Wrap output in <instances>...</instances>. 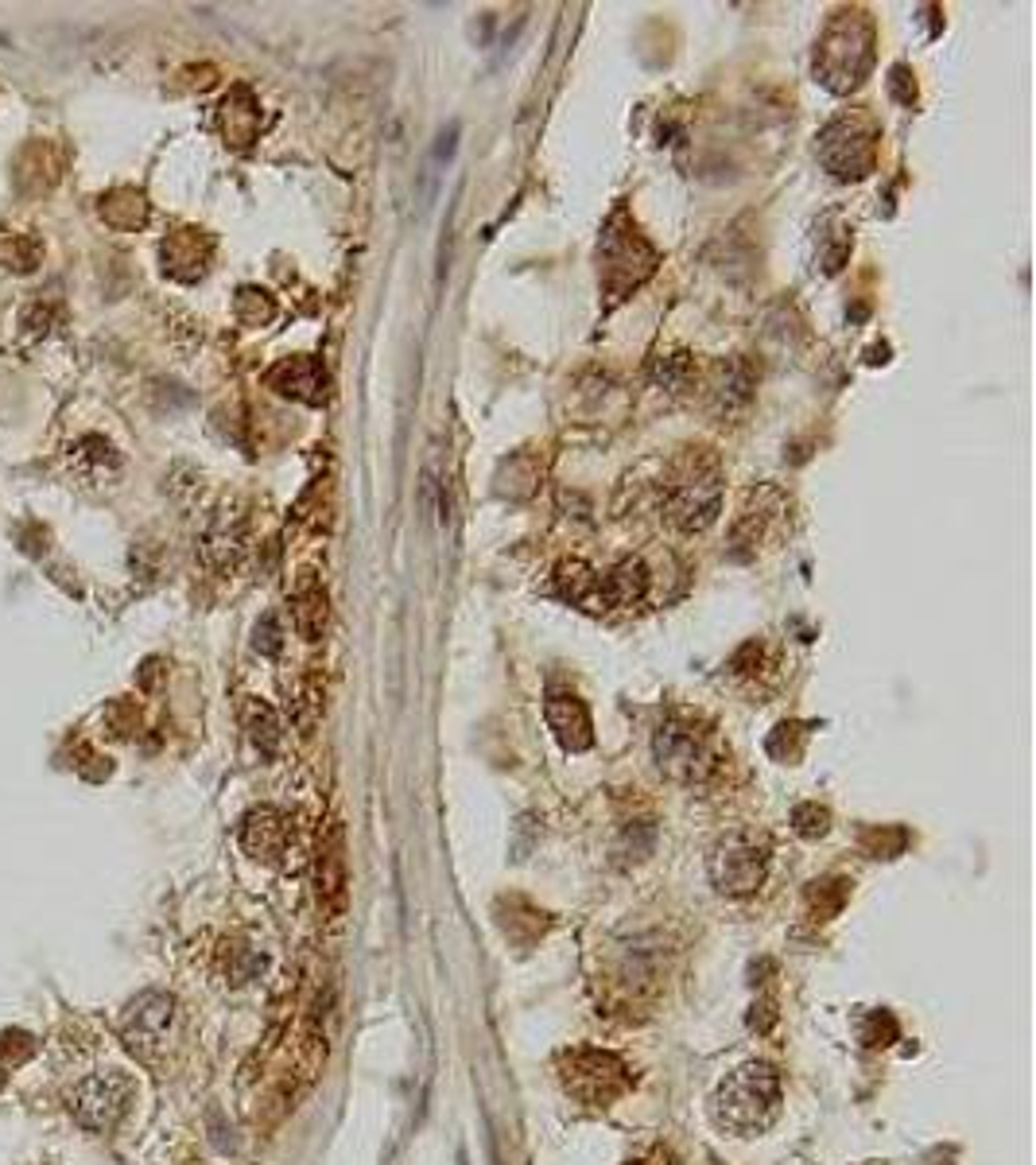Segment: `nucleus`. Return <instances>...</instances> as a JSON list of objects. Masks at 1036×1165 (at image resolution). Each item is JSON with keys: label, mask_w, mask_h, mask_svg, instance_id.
Segmentation results:
<instances>
[{"label": "nucleus", "mask_w": 1036, "mask_h": 1165, "mask_svg": "<svg viewBox=\"0 0 1036 1165\" xmlns=\"http://www.w3.org/2000/svg\"><path fill=\"white\" fill-rule=\"evenodd\" d=\"M175 1021H179L175 998L160 995V991H148V995L128 1003L125 1018H120V1038H125V1046L140 1061H152V1057H160L168 1049L171 1033H175Z\"/></svg>", "instance_id": "0eeeda50"}, {"label": "nucleus", "mask_w": 1036, "mask_h": 1165, "mask_svg": "<svg viewBox=\"0 0 1036 1165\" xmlns=\"http://www.w3.org/2000/svg\"><path fill=\"white\" fill-rule=\"evenodd\" d=\"M62 467L85 490H113L120 482L125 462H120V452L105 435H82L62 452Z\"/></svg>", "instance_id": "1a4fd4ad"}, {"label": "nucleus", "mask_w": 1036, "mask_h": 1165, "mask_svg": "<svg viewBox=\"0 0 1036 1165\" xmlns=\"http://www.w3.org/2000/svg\"><path fill=\"white\" fill-rule=\"evenodd\" d=\"M792 820H796V832L804 835V840H816V835H824L827 827H831V812L819 809V804H799Z\"/></svg>", "instance_id": "6ab92c4d"}, {"label": "nucleus", "mask_w": 1036, "mask_h": 1165, "mask_svg": "<svg viewBox=\"0 0 1036 1165\" xmlns=\"http://www.w3.org/2000/svg\"><path fill=\"white\" fill-rule=\"evenodd\" d=\"M718 502H723V486H718V470L714 467H691L683 470L676 482L668 486L664 498V513L683 533H699L718 517Z\"/></svg>", "instance_id": "423d86ee"}, {"label": "nucleus", "mask_w": 1036, "mask_h": 1165, "mask_svg": "<svg viewBox=\"0 0 1036 1165\" xmlns=\"http://www.w3.org/2000/svg\"><path fill=\"white\" fill-rule=\"evenodd\" d=\"M256 649H264V653H276V649H280V638H276V621L273 618H264V638H256Z\"/></svg>", "instance_id": "aec40b11"}, {"label": "nucleus", "mask_w": 1036, "mask_h": 1165, "mask_svg": "<svg viewBox=\"0 0 1036 1165\" xmlns=\"http://www.w3.org/2000/svg\"><path fill=\"white\" fill-rule=\"evenodd\" d=\"M544 715H548L552 734L560 739V746L571 750V754H578V750H587L590 742H595V734H590V711L583 707V699L552 696L544 707Z\"/></svg>", "instance_id": "f8f14e48"}, {"label": "nucleus", "mask_w": 1036, "mask_h": 1165, "mask_svg": "<svg viewBox=\"0 0 1036 1165\" xmlns=\"http://www.w3.org/2000/svg\"><path fill=\"white\" fill-rule=\"evenodd\" d=\"M319 898L334 913L346 905V859H342V835L331 832V840L319 850Z\"/></svg>", "instance_id": "dca6fc26"}, {"label": "nucleus", "mask_w": 1036, "mask_h": 1165, "mask_svg": "<svg viewBox=\"0 0 1036 1165\" xmlns=\"http://www.w3.org/2000/svg\"><path fill=\"white\" fill-rule=\"evenodd\" d=\"M291 840V824L284 812L276 809H256L245 816V827H241V847L261 863H276L288 850Z\"/></svg>", "instance_id": "9b49d317"}, {"label": "nucleus", "mask_w": 1036, "mask_h": 1165, "mask_svg": "<svg viewBox=\"0 0 1036 1165\" xmlns=\"http://www.w3.org/2000/svg\"><path fill=\"white\" fill-rule=\"evenodd\" d=\"M781 1115V1072L764 1061L734 1069L711 1096V1119L718 1131L734 1139L764 1134Z\"/></svg>", "instance_id": "f257e3e1"}, {"label": "nucleus", "mask_w": 1036, "mask_h": 1165, "mask_svg": "<svg viewBox=\"0 0 1036 1165\" xmlns=\"http://www.w3.org/2000/svg\"><path fill=\"white\" fill-rule=\"evenodd\" d=\"M268 385H273L276 392H284V397L311 400V404H319V400L326 397V374L319 369V362H311V357L280 362V366L268 374Z\"/></svg>", "instance_id": "ddd939ff"}, {"label": "nucleus", "mask_w": 1036, "mask_h": 1165, "mask_svg": "<svg viewBox=\"0 0 1036 1165\" xmlns=\"http://www.w3.org/2000/svg\"><path fill=\"white\" fill-rule=\"evenodd\" d=\"M819 156L839 179H859L874 168V137L850 121H834L819 140Z\"/></svg>", "instance_id": "9d476101"}, {"label": "nucleus", "mask_w": 1036, "mask_h": 1165, "mask_svg": "<svg viewBox=\"0 0 1036 1165\" xmlns=\"http://www.w3.org/2000/svg\"><path fill=\"white\" fill-rule=\"evenodd\" d=\"M128 1099H133V1084L120 1072H97L85 1076L70 1096V1111L85 1131H113L125 1119Z\"/></svg>", "instance_id": "6e6552de"}, {"label": "nucleus", "mask_w": 1036, "mask_h": 1165, "mask_svg": "<svg viewBox=\"0 0 1036 1165\" xmlns=\"http://www.w3.org/2000/svg\"><path fill=\"white\" fill-rule=\"evenodd\" d=\"M296 621H299V630L307 633V638H319L326 626V595L319 587L303 591V595L296 598Z\"/></svg>", "instance_id": "f3484780"}, {"label": "nucleus", "mask_w": 1036, "mask_h": 1165, "mask_svg": "<svg viewBox=\"0 0 1036 1165\" xmlns=\"http://www.w3.org/2000/svg\"><path fill=\"white\" fill-rule=\"evenodd\" d=\"M645 595H648V571L641 560H625L610 575H598V603L602 606H637Z\"/></svg>", "instance_id": "2eb2a0df"}, {"label": "nucleus", "mask_w": 1036, "mask_h": 1165, "mask_svg": "<svg viewBox=\"0 0 1036 1165\" xmlns=\"http://www.w3.org/2000/svg\"><path fill=\"white\" fill-rule=\"evenodd\" d=\"M629 1165H637V1162H629Z\"/></svg>", "instance_id": "412c9836"}, {"label": "nucleus", "mask_w": 1036, "mask_h": 1165, "mask_svg": "<svg viewBox=\"0 0 1036 1165\" xmlns=\"http://www.w3.org/2000/svg\"><path fill=\"white\" fill-rule=\"evenodd\" d=\"M870 43L874 39H870V24L862 20V12H842V20H834L816 59V70L831 90H850V85L862 82L870 59H874Z\"/></svg>", "instance_id": "7ed1b4c3"}, {"label": "nucleus", "mask_w": 1036, "mask_h": 1165, "mask_svg": "<svg viewBox=\"0 0 1036 1165\" xmlns=\"http://www.w3.org/2000/svg\"><path fill=\"white\" fill-rule=\"evenodd\" d=\"M249 731H253V742L264 750V754H273L276 742H280V723H276L273 707H264V704L249 707Z\"/></svg>", "instance_id": "a211bd4d"}, {"label": "nucleus", "mask_w": 1036, "mask_h": 1165, "mask_svg": "<svg viewBox=\"0 0 1036 1165\" xmlns=\"http://www.w3.org/2000/svg\"><path fill=\"white\" fill-rule=\"evenodd\" d=\"M560 1081L567 1096H575L587 1107H610L633 1088V1072L618 1053L606 1049H571L560 1061Z\"/></svg>", "instance_id": "f03ea898"}, {"label": "nucleus", "mask_w": 1036, "mask_h": 1165, "mask_svg": "<svg viewBox=\"0 0 1036 1165\" xmlns=\"http://www.w3.org/2000/svg\"><path fill=\"white\" fill-rule=\"evenodd\" d=\"M203 552L210 568H233L245 552V517L238 510H221L206 533Z\"/></svg>", "instance_id": "4468645a"}, {"label": "nucleus", "mask_w": 1036, "mask_h": 1165, "mask_svg": "<svg viewBox=\"0 0 1036 1165\" xmlns=\"http://www.w3.org/2000/svg\"><path fill=\"white\" fill-rule=\"evenodd\" d=\"M656 766L671 777V781L699 785L714 774V750L699 727L691 723H664L656 731Z\"/></svg>", "instance_id": "39448f33"}, {"label": "nucleus", "mask_w": 1036, "mask_h": 1165, "mask_svg": "<svg viewBox=\"0 0 1036 1165\" xmlns=\"http://www.w3.org/2000/svg\"><path fill=\"white\" fill-rule=\"evenodd\" d=\"M706 870H711V882L718 893H726V898H746V893H753L757 886L764 882V875H769V843L757 840V835H749V832L726 835V840L714 843Z\"/></svg>", "instance_id": "20e7f679"}]
</instances>
